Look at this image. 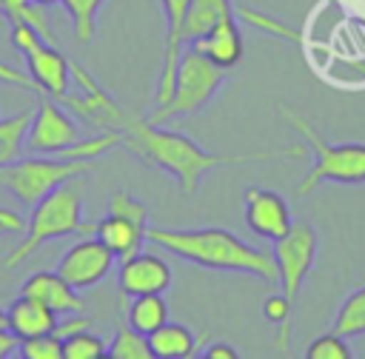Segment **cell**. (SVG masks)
Returning <instances> with one entry per match:
<instances>
[{
  "mask_svg": "<svg viewBox=\"0 0 365 359\" xmlns=\"http://www.w3.org/2000/svg\"><path fill=\"white\" fill-rule=\"evenodd\" d=\"M117 285L125 296H145V293H163L171 285V268L168 262L154 251H137L125 259H120Z\"/></svg>",
  "mask_w": 365,
  "mask_h": 359,
  "instance_id": "12",
  "label": "cell"
},
{
  "mask_svg": "<svg viewBox=\"0 0 365 359\" xmlns=\"http://www.w3.org/2000/svg\"><path fill=\"white\" fill-rule=\"evenodd\" d=\"M245 225L257 236L277 242L291 231L294 217H291V208H288L285 197H279L277 191L251 185L245 191Z\"/></svg>",
  "mask_w": 365,
  "mask_h": 359,
  "instance_id": "11",
  "label": "cell"
},
{
  "mask_svg": "<svg viewBox=\"0 0 365 359\" xmlns=\"http://www.w3.org/2000/svg\"><path fill=\"white\" fill-rule=\"evenodd\" d=\"M106 350L108 345L91 331H80L63 339V359H100Z\"/></svg>",
  "mask_w": 365,
  "mask_h": 359,
  "instance_id": "29",
  "label": "cell"
},
{
  "mask_svg": "<svg viewBox=\"0 0 365 359\" xmlns=\"http://www.w3.org/2000/svg\"><path fill=\"white\" fill-rule=\"evenodd\" d=\"M100 359H111V356H108V350H106V353H103V356H100Z\"/></svg>",
  "mask_w": 365,
  "mask_h": 359,
  "instance_id": "44",
  "label": "cell"
},
{
  "mask_svg": "<svg viewBox=\"0 0 365 359\" xmlns=\"http://www.w3.org/2000/svg\"><path fill=\"white\" fill-rule=\"evenodd\" d=\"M191 359H205V356H202V353H194V356H191Z\"/></svg>",
  "mask_w": 365,
  "mask_h": 359,
  "instance_id": "42",
  "label": "cell"
},
{
  "mask_svg": "<svg viewBox=\"0 0 365 359\" xmlns=\"http://www.w3.org/2000/svg\"><path fill=\"white\" fill-rule=\"evenodd\" d=\"M9 26H11V43H14V48H17L20 54H29L34 46H40V43H43V37H40L29 23L14 20V23H9Z\"/></svg>",
  "mask_w": 365,
  "mask_h": 359,
  "instance_id": "34",
  "label": "cell"
},
{
  "mask_svg": "<svg viewBox=\"0 0 365 359\" xmlns=\"http://www.w3.org/2000/svg\"><path fill=\"white\" fill-rule=\"evenodd\" d=\"M362 282H365V276H362Z\"/></svg>",
  "mask_w": 365,
  "mask_h": 359,
  "instance_id": "46",
  "label": "cell"
},
{
  "mask_svg": "<svg viewBox=\"0 0 365 359\" xmlns=\"http://www.w3.org/2000/svg\"><path fill=\"white\" fill-rule=\"evenodd\" d=\"M31 114H34V108L0 120V165L20 160L23 148H26V131H29Z\"/></svg>",
  "mask_w": 365,
  "mask_h": 359,
  "instance_id": "22",
  "label": "cell"
},
{
  "mask_svg": "<svg viewBox=\"0 0 365 359\" xmlns=\"http://www.w3.org/2000/svg\"><path fill=\"white\" fill-rule=\"evenodd\" d=\"M305 359H354V353H351V345L345 342V336L328 331L308 342Z\"/></svg>",
  "mask_w": 365,
  "mask_h": 359,
  "instance_id": "31",
  "label": "cell"
},
{
  "mask_svg": "<svg viewBox=\"0 0 365 359\" xmlns=\"http://www.w3.org/2000/svg\"><path fill=\"white\" fill-rule=\"evenodd\" d=\"M163 322H168V305L163 299V293H145V296H131L128 305V316L125 325L143 336H148L151 331H157Z\"/></svg>",
  "mask_w": 365,
  "mask_h": 359,
  "instance_id": "21",
  "label": "cell"
},
{
  "mask_svg": "<svg viewBox=\"0 0 365 359\" xmlns=\"http://www.w3.org/2000/svg\"><path fill=\"white\" fill-rule=\"evenodd\" d=\"M191 48H197L200 54H205L211 63H217L220 68L231 71L242 54H245V46H242V31H240V23H237V14L234 17H225L222 23H217L208 34H202L200 40L188 43Z\"/></svg>",
  "mask_w": 365,
  "mask_h": 359,
  "instance_id": "16",
  "label": "cell"
},
{
  "mask_svg": "<svg viewBox=\"0 0 365 359\" xmlns=\"http://www.w3.org/2000/svg\"><path fill=\"white\" fill-rule=\"evenodd\" d=\"M77 140H80V128L68 117L63 103L37 91V105H34V114L26 131V148L43 157H57Z\"/></svg>",
  "mask_w": 365,
  "mask_h": 359,
  "instance_id": "8",
  "label": "cell"
},
{
  "mask_svg": "<svg viewBox=\"0 0 365 359\" xmlns=\"http://www.w3.org/2000/svg\"><path fill=\"white\" fill-rule=\"evenodd\" d=\"M57 319H60V316H57L51 308H46L43 302H37V299L20 293V296L11 302V308L6 311V331L20 342V339L54 333Z\"/></svg>",
  "mask_w": 365,
  "mask_h": 359,
  "instance_id": "17",
  "label": "cell"
},
{
  "mask_svg": "<svg viewBox=\"0 0 365 359\" xmlns=\"http://www.w3.org/2000/svg\"><path fill=\"white\" fill-rule=\"evenodd\" d=\"M0 331H6V311L0 308Z\"/></svg>",
  "mask_w": 365,
  "mask_h": 359,
  "instance_id": "41",
  "label": "cell"
},
{
  "mask_svg": "<svg viewBox=\"0 0 365 359\" xmlns=\"http://www.w3.org/2000/svg\"><path fill=\"white\" fill-rule=\"evenodd\" d=\"M6 359H20V356H17V350H14V353H11V356H6Z\"/></svg>",
  "mask_w": 365,
  "mask_h": 359,
  "instance_id": "43",
  "label": "cell"
},
{
  "mask_svg": "<svg viewBox=\"0 0 365 359\" xmlns=\"http://www.w3.org/2000/svg\"><path fill=\"white\" fill-rule=\"evenodd\" d=\"M3 234H6V228H3V225H0V236H3Z\"/></svg>",
  "mask_w": 365,
  "mask_h": 359,
  "instance_id": "45",
  "label": "cell"
},
{
  "mask_svg": "<svg viewBox=\"0 0 365 359\" xmlns=\"http://www.w3.org/2000/svg\"><path fill=\"white\" fill-rule=\"evenodd\" d=\"M145 239L191 265L217 274H248L277 282L274 254H265L225 228H145Z\"/></svg>",
  "mask_w": 365,
  "mask_h": 359,
  "instance_id": "2",
  "label": "cell"
},
{
  "mask_svg": "<svg viewBox=\"0 0 365 359\" xmlns=\"http://www.w3.org/2000/svg\"><path fill=\"white\" fill-rule=\"evenodd\" d=\"M0 225L6 228V234H20V231H26L23 217H20L17 211H9V208H0Z\"/></svg>",
  "mask_w": 365,
  "mask_h": 359,
  "instance_id": "37",
  "label": "cell"
},
{
  "mask_svg": "<svg viewBox=\"0 0 365 359\" xmlns=\"http://www.w3.org/2000/svg\"><path fill=\"white\" fill-rule=\"evenodd\" d=\"M94 236V225L83 222V177H71L63 185H57L51 194H46L34 208L26 222L23 239L3 256L6 268L20 265L26 256H31L40 245L60 239V236Z\"/></svg>",
  "mask_w": 365,
  "mask_h": 359,
  "instance_id": "3",
  "label": "cell"
},
{
  "mask_svg": "<svg viewBox=\"0 0 365 359\" xmlns=\"http://www.w3.org/2000/svg\"><path fill=\"white\" fill-rule=\"evenodd\" d=\"M20 293L43 302L57 316H68V313H80L83 311V299L77 296V291L57 271H37V274H31L23 282Z\"/></svg>",
  "mask_w": 365,
  "mask_h": 359,
  "instance_id": "15",
  "label": "cell"
},
{
  "mask_svg": "<svg viewBox=\"0 0 365 359\" xmlns=\"http://www.w3.org/2000/svg\"><path fill=\"white\" fill-rule=\"evenodd\" d=\"M225 17H234V3L231 0H191L180 26V43L188 46L194 40H200L202 34H208L217 23H222Z\"/></svg>",
  "mask_w": 365,
  "mask_h": 359,
  "instance_id": "19",
  "label": "cell"
},
{
  "mask_svg": "<svg viewBox=\"0 0 365 359\" xmlns=\"http://www.w3.org/2000/svg\"><path fill=\"white\" fill-rule=\"evenodd\" d=\"M114 145H123V134L120 131H103V134H97V137H88V140H77V142H71L66 151H60L57 157L60 160H80V162H94L100 154H106L108 148H114Z\"/></svg>",
  "mask_w": 365,
  "mask_h": 359,
  "instance_id": "26",
  "label": "cell"
},
{
  "mask_svg": "<svg viewBox=\"0 0 365 359\" xmlns=\"http://www.w3.org/2000/svg\"><path fill=\"white\" fill-rule=\"evenodd\" d=\"M282 120L305 140V145L311 148V168L302 177L297 194L308 197L314 194L322 182H336V185H365V142H328L325 137H319V131L299 117L297 111H291L288 105H279Z\"/></svg>",
  "mask_w": 365,
  "mask_h": 359,
  "instance_id": "4",
  "label": "cell"
},
{
  "mask_svg": "<svg viewBox=\"0 0 365 359\" xmlns=\"http://www.w3.org/2000/svg\"><path fill=\"white\" fill-rule=\"evenodd\" d=\"M191 0H160L163 6V17H165V40H163V68H160V83H157V103L163 105L171 97L174 88V74H177V63L182 54V43H180V26L185 17Z\"/></svg>",
  "mask_w": 365,
  "mask_h": 359,
  "instance_id": "14",
  "label": "cell"
},
{
  "mask_svg": "<svg viewBox=\"0 0 365 359\" xmlns=\"http://www.w3.org/2000/svg\"><path fill=\"white\" fill-rule=\"evenodd\" d=\"M108 214L125 217V219H131V222L148 228V208H145L137 197H131L128 191H117V194L108 197Z\"/></svg>",
  "mask_w": 365,
  "mask_h": 359,
  "instance_id": "32",
  "label": "cell"
},
{
  "mask_svg": "<svg viewBox=\"0 0 365 359\" xmlns=\"http://www.w3.org/2000/svg\"><path fill=\"white\" fill-rule=\"evenodd\" d=\"M66 6V14L71 20V31L77 43H91L94 37V26H97V14L103 9L106 0H60Z\"/></svg>",
  "mask_w": 365,
  "mask_h": 359,
  "instance_id": "25",
  "label": "cell"
},
{
  "mask_svg": "<svg viewBox=\"0 0 365 359\" xmlns=\"http://www.w3.org/2000/svg\"><path fill=\"white\" fill-rule=\"evenodd\" d=\"M108 356L111 359H157L154 350L148 348V339L143 333L131 331L128 325H123L114 333V339L108 345Z\"/></svg>",
  "mask_w": 365,
  "mask_h": 359,
  "instance_id": "28",
  "label": "cell"
},
{
  "mask_svg": "<svg viewBox=\"0 0 365 359\" xmlns=\"http://www.w3.org/2000/svg\"><path fill=\"white\" fill-rule=\"evenodd\" d=\"M0 80L9 83V85H17V88H29L31 94H37V85L31 83L29 71H20V68H14V66H9L3 60H0Z\"/></svg>",
  "mask_w": 365,
  "mask_h": 359,
  "instance_id": "35",
  "label": "cell"
},
{
  "mask_svg": "<svg viewBox=\"0 0 365 359\" xmlns=\"http://www.w3.org/2000/svg\"><path fill=\"white\" fill-rule=\"evenodd\" d=\"M0 14H3L9 23H14V20L29 23V26H31V28L46 40V43L60 46V43H57V37H54V31H51V26H48L46 9L34 6L31 0H0Z\"/></svg>",
  "mask_w": 365,
  "mask_h": 359,
  "instance_id": "24",
  "label": "cell"
},
{
  "mask_svg": "<svg viewBox=\"0 0 365 359\" xmlns=\"http://www.w3.org/2000/svg\"><path fill=\"white\" fill-rule=\"evenodd\" d=\"M314 259H317V231L305 219L294 222L291 231L274 242L277 282H279L285 299L297 302V296L314 268Z\"/></svg>",
  "mask_w": 365,
  "mask_h": 359,
  "instance_id": "7",
  "label": "cell"
},
{
  "mask_svg": "<svg viewBox=\"0 0 365 359\" xmlns=\"http://www.w3.org/2000/svg\"><path fill=\"white\" fill-rule=\"evenodd\" d=\"M23 57H26V71H29L31 83L37 85V91H43L54 100L68 94L71 68H68V57L60 51V46H51L43 40Z\"/></svg>",
  "mask_w": 365,
  "mask_h": 359,
  "instance_id": "13",
  "label": "cell"
},
{
  "mask_svg": "<svg viewBox=\"0 0 365 359\" xmlns=\"http://www.w3.org/2000/svg\"><path fill=\"white\" fill-rule=\"evenodd\" d=\"M17 356L20 359H63V339L57 333L20 339L17 342Z\"/></svg>",
  "mask_w": 365,
  "mask_h": 359,
  "instance_id": "30",
  "label": "cell"
},
{
  "mask_svg": "<svg viewBox=\"0 0 365 359\" xmlns=\"http://www.w3.org/2000/svg\"><path fill=\"white\" fill-rule=\"evenodd\" d=\"M145 339L157 359H191L197 353V336L182 322H163Z\"/></svg>",
  "mask_w": 365,
  "mask_h": 359,
  "instance_id": "20",
  "label": "cell"
},
{
  "mask_svg": "<svg viewBox=\"0 0 365 359\" xmlns=\"http://www.w3.org/2000/svg\"><path fill=\"white\" fill-rule=\"evenodd\" d=\"M91 328V319L88 316H77V313H68L63 322L57 319V328H54V333L60 336V339H66V336H71V333H80V331H88Z\"/></svg>",
  "mask_w": 365,
  "mask_h": 359,
  "instance_id": "36",
  "label": "cell"
},
{
  "mask_svg": "<svg viewBox=\"0 0 365 359\" xmlns=\"http://www.w3.org/2000/svg\"><path fill=\"white\" fill-rule=\"evenodd\" d=\"M225 77H228L225 68L211 63L197 48L182 46V54H180V63H177V74H174L171 97L163 105H157L145 120L154 123V125H163L168 120H180V117H188V114L205 108L211 103V97L220 91V85L225 83Z\"/></svg>",
  "mask_w": 365,
  "mask_h": 359,
  "instance_id": "5",
  "label": "cell"
},
{
  "mask_svg": "<svg viewBox=\"0 0 365 359\" xmlns=\"http://www.w3.org/2000/svg\"><path fill=\"white\" fill-rule=\"evenodd\" d=\"M291 313H294V302L285 299L282 293H274L262 302V316L274 325V345L279 350H285L291 339Z\"/></svg>",
  "mask_w": 365,
  "mask_h": 359,
  "instance_id": "27",
  "label": "cell"
},
{
  "mask_svg": "<svg viewBox=\"0 0 365 359\" xmlns=\"http://www.w3.org/2000/svg\"><path fill=\"white\" fill-rule=\"evenodd\" d=\"M34 6H40V9H48V6H54V3H60V0H31Z\"/></svg>",
  "mask_w": 365,
  "mask_h": 359,
  "instance_id": "40",
  "label": "cell"
},
{
  "mask_svg": "<svg viewBox=\"0 0 365 359\" xmlns=\"http://www.w3.org/2000/svg\"><path fill=\"white\" fill-rule=\"evenodd\" d=\"M202 356H205V359H240V353H237L228 342H214V345H208Z\"/></svg>",
  "mask_w": 365,
  "mask_h": 359,
  "instance_id": "38",
  "label": "cell"
},
{
  "mask_svg": "<svg viewBox=\"0 0 365 359\" xmlns=\"http://www.w3.org/2000/svg\"><path fill=\"white\" fill-rule=\"evenodd\" d=\"M88 162L80 160H60V157H29L0 165V185L11 191L26 208H34L46 194L63 185L71 177H83Z\"/></svg>",
  "mask_w": 365,
  "mask_h": 359,
  "instance_id": "6",
  "label": "cell"
},
{
  "mask_svg": "<svg viewBox=\"0 0 365 359\" xmlns=\"http://www.w3.org/2000/svg\"><path fill=\"white\" fill-rule=\"evenodd\" d=\"M94 236L117 256V259H125L137 251H143V242H145V225H137L125 217H117V214H106L100 222H94Z\"/></svg>",
  "mask_w": 365,
  "mask_h": 359,
  "instance_id": "18",
  "label": "cell"
},
{
  "mask_svg": "<svg viewBox=\"0 0 365 359\" xmlns=\"http://www.w3.org/2000/svg\"><path fill=\"white\" fill-rule=\"evenodd\" d=\"M14 350H17V339H14L9 331H0V359L11 356Z\"/></svg>",
  "mask_w": 365,
  "mask_h": 359,
  "instance_id": "39",
  "label": "cell"
},
{
  "mask_svg": "<svg viewBox=\"0 0 365 359\" xmlns=\"http://www.w3.org/2000/svg\"><path fill=\"white\" fill-rule=\"evenodd\" d=\"M68 68H71V80L77 83L80 94H66L60 97V103L74 114L80 117L83 123L94 125V128H106V131H120L125 125V111L108 97V91L77 63V60H68Z\"/></svg>",
  "mask_w": 365,
  "mask_h": 359,
  "instance_id": "9",
  "label": "cell"
},
{
  "mask_svg": "<svg viewBox=\"0 0 365 359\" xmlns=\"http://www.w3.org/2000/svg\"><path fill=\"white\" fill-rule=\"evenodd\" d=\"M114 254L97 239V236H86L77 245H71L60 262H57V274L74 288V291H86L100 285L111 268H114Z\"/></svg>",
  "mask_w": 365,
  "mask_h": 359,
  "instance_id": "10",
  "label": "cell"
},
{
  "mask_svg": "<svg viewBox=\"0 0 365 359\" xmlns=\"http://www.w3.org/2000/svg\"><path fill=\"white\" fill-rule=\"evenodd\" d=\"M334 333L351 339V336H365V285L351 291L345 296V302L339 305L336 316H334V325H331Z\"/></svg>",
  "mask_w": 365,
  "mask_h": 359,
  "instance_id": "23",
  "label": "cell"
},
{
  "mask_svg": "<svg viewBox=\"0 0 365 359\" xmlns=\"http://www.w3.org/2000/svg\"><path fill=\"white\" fill-rule=\"evenodd\" d=\"M237 17H242L245 23H251V26H257V28L274 34V37H282V40H299V31H294L291 26H285V23L268 17V14H259V11H251V9H237Z\"/></svg>",
  "mask_w": 365,
  "mask_h": 359,
  "instance_id": "33",
  "label": "cell"
},
{
  "mask_svg": "<svg viewBox=\"0 0 365 359\" xmlns=\"http://www.w3.org/2000/svg\"><path fill=\"white\" fill-rule=\"evenodd\" d=\"M123 145L134 151L143 162L163 168L180 182L182 194H194L202 182V177L220 165H242V162H265V160H302L308 151L302 145L288 148H271V151H251V154H217L197 145L191 137L154 125L145 117H128L120 128Z\"/></svg>",
  "mask_w": 365,
  "mask_h": 359,
  "instance_id": "1",
  "label": "cell"
}]
</instances>
